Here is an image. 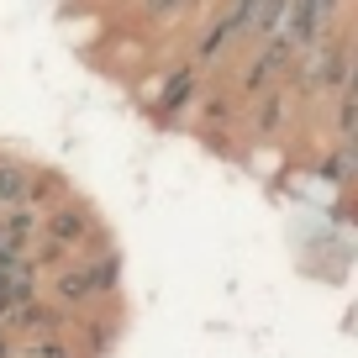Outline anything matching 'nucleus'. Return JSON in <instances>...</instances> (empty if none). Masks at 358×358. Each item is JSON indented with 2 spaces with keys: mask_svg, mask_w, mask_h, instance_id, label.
Here are the masks:
<instances>
[{
  "mask_svg": "<svg viewBox=\"0 0 358 358\" xmlns=\"http://www.w3.org/2000/svg\"><path fill=\"white\" fill-rule=\"evenodd\" d=\"M111 280H116V264H111V258H101V264H90V268L64 274V280H58V295H64V301H90V295L111 290Z\"/></svg>",
  "mask_w": 358,
  "mask_h": 358,
  "instance_id": "obj_3",
  "label": "nucleus"
},
{
  "mask_svg": "<svg viewBox=\"0 0 358 358\" xmlns=\"http://www.w3.org/2000/svg\"><path fill=\"white\" fill-rule=\"evenodd\" d=\"M179 6H190V0H143V11H148V16H174Z\"/></svg>",
  "mask_w": 358,
  "mask_h": 358,
  "instance_id": "obj_10",
  "label": "nucleus"
},
{
  "mask_svg": "<svg viewBox=\"0 0 358 358\" xmlns=\"http://www.w3.org/2000/svg\"><path fill=\"white\" fill-rule=\"evenodd\" d=\"M27 195H32V185H27V169L0 164V206H22Z\"/></svg>",
  "mask_w": 358,
  "mask_h": 358,
  "instance_id": "obj_5",
  "label": "nucleus"
},
{
  "mask_svg": "<svg viewBox=\"0 0 358 358\" xmlns=\"http://www.w3.org/2000/svg\"><path fill=\"white\" fill-rule=\"evenodd\" d=\"M27 358H69V348H64V343H58V337H53V332H48V337H43V343H32V348H27Z\"/></svg>",
  "mask_w": 358,
  "mask_h": 358,
  "instance_id": "obj_8",
  "label": "nucleus"
},
{
  "mask_svg": "<svg viewBox=\"0 0 358 358\" xmlns=\"http://www.w3.org/2000/svg\"><path fill=\"white\" fill-rule=\"evenodd\" d=\"M48 237H53V248L79 243V222H74V216H53V222H48Z\"/></svg>",
  "mask_w": 358,
  "mask_h": 358,
  "instance_id": "obj_7",
  "label": "nucleus"
},
{
  "mask_svg": "<svg viewBox=\"0 0 358 358\" xmlns=\"http://www.w3.org/2000/svg\"><path fill=\"white\" fill-rule=\"evenodd\" d=\"M332 16H337V0H290V11H285L274 37H285L290 48H306L332 27Z\"/></svg>",
  "mask_w": 358,
  "mask_h": 358,
  "instance_id": "obj_1",
  "label": "nucleus"
},
{
  "mask_svg": "<svg viewBox=\"0 0 358 358\" xmlns=\"http://www.w3.org/2000/svg\"><path fill=\"white\" fill-rule=\"evenodd\" d=\"M295 64H301V85H306V90L337 85V79L348 74V53H343V48H337V43H332V37H327V32L316 37V43H306Z\"/></svg>",
  "mask_w": 358,
  "mask_h": 358,
  "instance_id": "obj_2",
  "label": "nucleus"
},
{
  "mask_svg": "<svg viewBox=\"0 0 358 358\" xmlns=\"http://www.w3.org/2000/svg\"><path fill=\"white\" fill-rule=\"evenodd\" d=\"M185 101H190V74H174L164 85V95H158V106H164V111H179Z\"/></svg>",
  "mask_w": 358,
  "mask_h": 358,
  "instance_id": "obj_6",
  "label": "nucleus"
},
{
  "mask_svg": "<svg viewBox=\"0 0 358 358\" xmlns=\"http://www.w3.org/2000/svg\"><path fill=\"white\" fill-rule=\"evenodd\" d=\"M295 58H301V48H290L285 37H268V48H264V58H258L253 69H248V90H264L268 79L280 74V69H290Z\"/></svg>",
  "mask_w": 358,
  "mask_h": 358,
  "instance_id": "obj_4",
  "label": "nucleus"
},
{
  "mask_svg": "<svg viewBox=\"0 0 358 358\" xmlns=\"http://www.w3.org/2000/svg\"><path fill=\"white\" fill-rule=\"evenodd\" d=\"M280 111H285V106H280V95H264V106H258V116H253V122L268 132V127H280Z\"/></svg>",
  "mask_w": 358,
  "mask_h": 358,
  "instance_id": "obj_9",
  "label": "nucleus"
}]
</instances>
